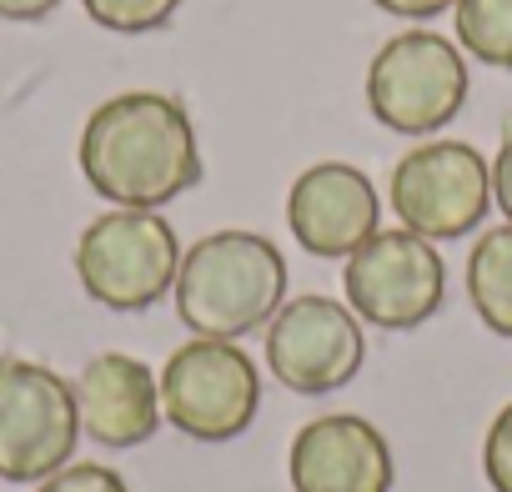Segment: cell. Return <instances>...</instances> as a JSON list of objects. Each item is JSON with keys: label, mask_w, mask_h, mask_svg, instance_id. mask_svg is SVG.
Masks as SVG:
<instances>
[{"label": "cell", "mask_w": 512, "mask_h": 492, "mask_svg": "<svg viewBox=\"0 0 512 492\" xmlns=\"http://www.w3.org/2000/svg\"><path fill=\"white\" fill-rule=\"evenodd\" d=\"M81 176L111 206L161 211L201 181L191 111L161 91H121L101 101L81 131Z\"/></svg>", "instance_id": "obj_1"}, {"label": "cell", "mask_w": 512, "mask_h": 492, "mask_svg": "<svg viewBox=\"0 0 512 492\" xmlns=\"http://www.w3.org/2000/svg\"><path fill=\"white\" fill-rule=\"evenodd\" d=\"M176 317L191 337L236 342L246 332H262L287 302V257L262 231H211L181 252L176 272Z\"/></svg>", "instance_id": "obj_2"}, {"label": "cell", "mask_w": 512, "mask_h": 492, "mask_svg": "<svg viewBox=\"0 0 512 492\" xmlns=\"http://www.w3.org/2000/svg\"><path fill=\"white\" fill-rule=\"evenodd\" d=\"M181 272V241L161 211L111 206L76 241V277L91 302L111 312L156 307Z\"/></svg>", "instance_id": "obj_3"}, {"label": "cell", "mask_w": 512, "mask_h": 492, "mask_svg": "<svg viewBox=\"0 0 512 492\" xmlns=\"http://www.w3.org/2000/svg\"><path fill=\"white\" fill-rule=\"evenodd\" d=\"M367 106L397 136H437L467 106V56L437 31H397L367 66Z\"/></svg>", "instance_id": "obj_4"}, {"label": "cell", "mask_w": 512, "mask_h": 492, "mask_svg": "<svg viewBox=\"0 0 512 492\" xmlns=\"http://www.w3.org/2000/svg\"><path fill=\"white\" fill-rule=\"evenodd\" d=\"M161 417L191 442H231L251 427L262 407V372L256 362L221 337H191L156 372Z\"/></svg>", "instance_id": "obj_5"}, {"label": "cell", "mask_w": 512, "mask_h": 492, "mask_svg": "<svg viewBox=\"0 0 512 492\" xmlns=\"http://www.w3.org/2000/svg\"><path fill=\"white\" fill-rule=\"evenodd\" d=\"M81 407L76 387L26 357H0V477L46 482L76 457Z\"/></svg>", "instance_id": "obj_6"}, {"label": "cell", "mask_w": 512, "mask_h": 492, "mask_svg": "<svg viewBox=\"0 0 512 492\" xmlns=\"http://www.w3.org/2000/svg\"><path fill=\"white\" fill-rule=\"evenodd\" d=\"M387 201L407 231L427 241H457L472 226H482L492 206V166L477 146L432 136L392 166Z\"/></svg>", "instance_id": "obj_7"}, {"label": "cell", "mask_w": 512, "mask_h": 492, "mask_svg": "<svg viewBox=\"0 0 512 492\" xmlns=\"http://www.w3.org/2000/svg\"><path fill=\"white\" fill-rule=\"evenodd\" d=\"M347 307L382 332H412L422 327L447 292V267L437 246L407 226L367 236L342 267Z\"/></svg>", "instance_id": "obj_8"}, {"label": "cell", "mask_w": 512, "mask_h": 492, "mask_svg": "<svg viewBox=\"0 0 512 492\" xmlns=\"http://www.w3.org/2000/svg\"><path fill=\"white\" fill-rule=\"evenodd\" d=\"M362 357H367L362 317L337 297H317V292L292 297L267 322V367L287 392L302 397L337 392L362 372Z\"/></svg>", "instance_id": "obj_9"}, {"label": "cell", "mask_w": 512, "mask_h": 492, "mask_svg": "<svg viewBox=\"0 0 512 492\" xmlns=\"http://www.w3.org/2000/svg\"><path fill=\"white\" fill-rule=\"evenodd\" d=\"M287 226L302 252L347 262L367 236L382 231V196L352 161H317L287 191Z\"/></svg>", "instance_id": "obj_10"}, {"label": "cell", "mask_w": 512, "mask_h": 492, "mask_svg": "<svg viewBox=\"0 0 512 492\" xmlns=\"http://www.w3.org/2000/svg\"><path fill=\"white\" fill-rule=\"evenodd\" d=\"M292 492H392L397 462L377 422L357 412L312 417L292 437Z\"/></svg>", "instance_id": "obj_11"}, {"label": "cell", "mask_w": 512, "mask_h": 492, "mask_svg": "<svg viewBox=\"0 0 512 492\" xmlns=\"http://www.w3.org/2000/svg\"><path fill=\"white\" fill-rule=\"evenodd\" d=\"M71 387H76V407H81V432L111 452L151 442V432L166 422L161 417V382L131 352L91 357Z\"/></svg>", "instance_id": "obj_12"}, {"label": "cell", "mask_w": 512, "mask_h": 492, "mask_svg": "<svg viewBox=\"0 0 512 492\" xmlns=\"http://www.w3.org/2000/svg\"><path fill=\"white\" fill-rule=\"evenodd\" d=\"M467 302L487 332L512 342V221L482 231L467 257Z\"/></svg>", "instance_id": "obj_13"}, {"label": "cell", "mask_w": 512, "mask_h": 492, "mask_svg": "<svg viewBox=\"0 0 512 492\" xmlns=\"http://www.w3.org/2000/svg\"><path fill=\"white\" fill-rule=\"evenodd\" d=\"M452 21H457V46L472 61L512 71V0H457Z\"/></svg>", "instance_id": "obj_14"}, {"label": "cell", "mask_w": 512, "mask_h": 492, "mask_svg": "<svg viewBox=\"0 0 512 492\" xmlns=\"http://www.w3.org/2000/svg\"><path fill=\"white\" fill-rule=\"evenodd\" d=\"M86 16L101 26V31H116V36H146V31H161L181 0H81Z\"/></svg>", "instance_id": "obj_15"}, {"label": "cell", "mask_w": 512, "mask_h": 492, "mask_svg": "<svg viewBox=\"0 0 512 492\" xmlns=\"http://www.w3.org/2000/svg\"><path fill=\"white\" fill-rule=\"evenodd\" d=\"M36 492H131V487L121 472H111L101 462H66L61 472L36 482Z\"/></svg>", "instance_id": "obj_16"}, {"label": "cell", "mask_w": 512, "mask_h": 492, "mask_svg": "<svg viewBox=\"0 0 512 492\" xmlns=\"http://www.w3.org/2000/svg\"><path fill=\"white\" fill-rule=\"evenodd\" d=\"M482 472H487L492 492H512V402L492 417V427L482 437Z\"/></svg>", "instance_id": "obj_17"}, {"label": "cell", "mask_w": 512, "mask_h": 492, "mask_svg": "<svg viewBox=\"0 0 512 492\" xmlns=\"http://www.w3.org/2000/svg\"><path fill=\"white\" fill-rule=\"evenodd\" d=\"M492 201H497V206H502V216L512 221V131L502 136L497 161H492Z\"/></svg>", "instance_id": "obj_18"}, {"label": "cell", "mask_w": 512, "mask_h": 492, "mask_svg": "<svg viewBox=\"0 0 512 492\" xmlns=\"http://www.w3.org/2000/svg\"><path fill=\"white\" fill-rule=\"evenodd\" d=\"M372 6L387 11V16H402V21H432V16L452 11L457 0H372Z\"/></svg>", "instance_id": "obj_19"}, {"label": "cell", "mask_w": 512, "mask_h": 492, "mask_svg": "<svg viewBox=\"0 0 512 492\" xmlns=\"http://www.w3.org/2000/svg\"><path fill=\"white\" fill-rule=\"evenodd\" d=\"M61 0H0V21H46Z\"/></svg>", "instance_id": "obj_20"}]
</instances>
